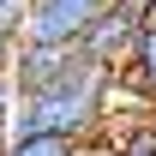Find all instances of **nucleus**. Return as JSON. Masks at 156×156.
I'll return each instance as SVG.
<instances>
[{
    "label": "nucleus",
    "mask_w": 156,
    "mask_h": 156,
    "mask_svg": "<svg viewBox=\"0 0 156 156\" xmlns=\"http://www.w3.org/2000/svg\"><path fill=\"white\" fill-rule=\"evenodd\" d=\"M84 72H96V60L84 54L78 42H18V54H12V84H18V96H42V90L78 84Z\"/></svg>",
    "instance_id": "f257e3e1"
},
{
    "label": "nucleus",
    "mask_w": 156,
    "mask_h": 156,
    "mask_svg": "<svg viewBox=\"0 0 156 156\" xmlns=\"http://www.w3.org/2000/svg\"><path fill=\"white\" fill-rule=\"evenodd\" d=\"M114 0H30L24 42H84V30L108 12Z\"/></svg>",
    "instance_id": "f03ea898"
},
{
    "label": "nucleus",
    "mask_w": 156,
    "mask_h": 156,
    "mask_svg": "<svg viewBox=\"0 0 156 156\" xmlns=\"http://www.w3.org/2000/svg\"><path fill=\"white\" fill-rule=\"evenodd\" d=\"M144 24H150V18H138L132 6H120V0H114V6L84 30V42H78V48L96 60V66H114V72H120V66H126V54H132V42L144 36Z\"/></svg>",
    "instance_id": "7ed1b4c3"
},
{
    "label": "nucleus",
    "mask_w": 156,
    "mask_h": 156,
    "mask_svg": "<svg viewBox=\"0 0 156 156\" xmlns=\"http://www.w3.org/2000/svg\"><path fill=\"white\" fill-rule=\"evenodd\" d=\"M114 96L132 102V114H156V24H144V36L132 42L126 66L114 72Z\"/></svg>",
    "instance_id": "20e7f679"
},
{
    "label": "nucleus",
    "mask_w": 156,
    "mask_h": 156,
    "mask_svg": "<svg viewBox=\"0 0 156 156\" xmlns=\"http://www.w3.org/2000/svg\"><path fill=\"white\" fill-rule=\"evenodd\" d=\"M102 150H108V156H156V114H126V120H108Z\"/></svg>",
    "instance_id": "39448f33"
},
{
    "label": "nucleus",
    "mask_w": 156,
    "mask_h": 156,
    "mask_svg": "<svg viewBox=\"0 0 156 156\" xmlns=\"http://www.w3.org/2000/svg\"><path fill=\"white\" fill-rule=\"evenodd\" d=\"M6 156H90V144H72V138H54V132H12Z\"/></svg>",
    "instance_id": "423d86ee"
},
{
    "label": "nucleus",
    "mask_w": 156,
    "mask_h": 156,
    "mask_svg": "<svg viewBox=\"0 0 156 156\" xmlns=\"http://www.w3.org/2000/svg\"><path fill=\"white\" fill-rule=\"evenodd\" d=\"M12 114H18V84H12V72L0 78V126H12Z\"/></svg>",
    "instance_id": "0eeeda50"
},
{
    "label": "nucleus",
    "mask_w": 156,
    "mask_h": 156,
    "mask_svg": "<svg viewBox=\"0 0 156 156\" xmlns=\"http://www.w3.org/2000/svg\"><path fill=\"white\" fill-rule=\"evenodd\" d=\"M12 54H18V36H6V30H0V78L12 72Z\"/></svg>",
    "instance_id": "6e6552de"
},
{
    "label": "nucleus",
    "mask_w": 156,
    "mask_h": 156,
    "mask_svg": "<svg viewBox=\"0 0 156 156\" xmlns=\"http://www.w3.org/2000/svg\"><path fill=\"white\" fill-rule=\"evenodd\" d=\"M120 6H132L138 18H156V0H120Z\"/></svg>",
    "instance_id": "1a4fd4ad"
},
{
    "label": "nucleus",
    "mask_w": 156,
    "mask_h": 156,
    "mask_svg": "<svg viewBox=\"0 0 156 156\" xmlns=\"http://www.w3.org/2000/svg\"><path fill=\"white\" fill-rule=\"evenodd\" d=\"M90 156H108V150H102V144H90Z\"/></svg>",
    "instance_id": "9d476101"
}]
</instances>
